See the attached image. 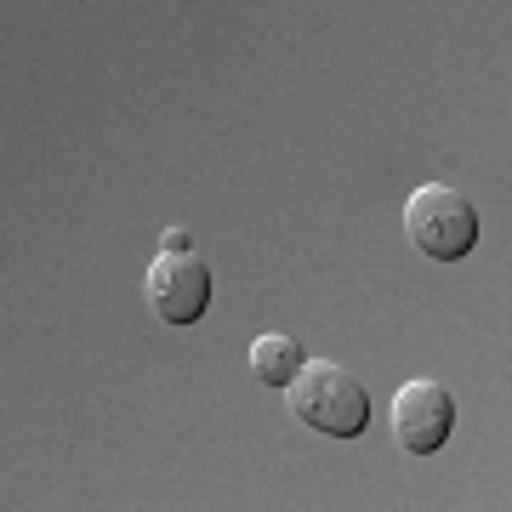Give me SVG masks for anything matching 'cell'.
I'll use <instances>...</instances> for the list:
<instances>
[{
  "label": "cell",
  "mask_w": 512,
  "mask_h": 512,
  "mask_svg": "<svg viewBox=\"0 0 512 512\" xmlns=\"http://www.w3.org/2000/svg\"><path fill=\"white\" fill-rule=\"evenodd\" d=\"M285 393H291V416L325 439H359L370 427V387L348 365H330V359L313 365L308 359Z\"/></svg>",
  "instance_id": "6da1fadb"
},
{
  "label": "cell",
  "mask_w": 512,
  "mask_h": 512,
  "mask_svg": "<svg viewBox=\"0 0 512 512\" xmlns=\"http://www.w3.org/2000/svg\"><path fill=\"white\" fill-rule=\"evenodd\" d=\"M404 228H410V245L433 262H461V256L478 245V211L467 194L444 183H421L404 205Z\"/></svg>",
  "instance_id": "7a4b0ae2"
},
{
  "label": "cell",
  "mask_w": 512,
  "mask_h": 512,
  "mask_svg": "<svg viewBox=\"0 0 512 512\" xmlns=\"http://www.w3.org/2000/svg\"><path fill=\"white\" fill-rule=\"evenodd\" d=\"M143 296L160 325H200L211 308V268L194 251H160L143 279Z\"/></svg>",
  "instance_id": "3957f363"
},
{
  "label": "cell",
  "mask_w": 512,
  "mask_h": 512,
  "mask_svg": "<svg viewBox=\"0 0 512 512\" xmlns=\"http://www.w3.org/2000/svg\"><path fill=\"white\" fill-rule=\"evenodd\" d=\"M456 433V399L444 382H404L393 393V439L410 456H439Z\"/></svg>",
  "instance_id": "277c9868"
},
{
  "label": "cell",
  "mask_w": 512,
  "mask_h": 512,
  "mask_svg": "<svg viewBox=\"0 0 512 512\" xmlns=\"http://www.w3.org/2000/svg\"><path fill=\"white\" fill-rule=\"evenodd\" d=\"M302 365H308V353H302V342H296V336L268 330V336H256V342H251V376L262 387H291Z\"/></svg>",
  "instance_id": "5b68a950"
},
{
  "label": "cell",
  "mask_w": 512,
  "mask_h": 512,
  "mask_svg": "<svg viewBox=\"0 0 512 512\" xmlns=\"http://www.w3.org/2000/svg\"><path fill=\"white\" fill-rule=\"evenodd\" d=\"M165 251H194V245H188L183 228H171V234H165Z\"/></svg>",
  "instance_id": "8992f818"
}]
</instances>
